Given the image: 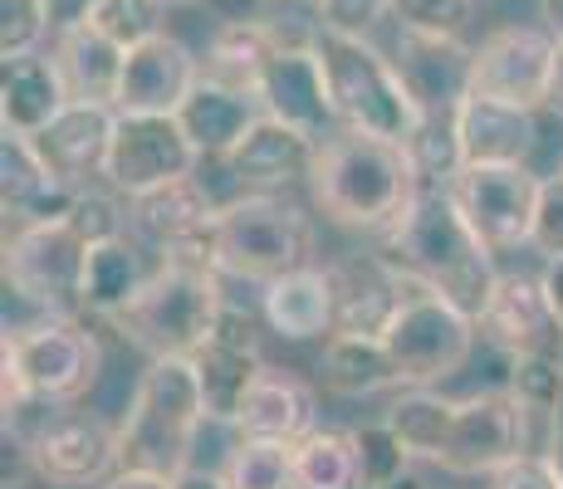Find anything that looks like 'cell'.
Returning <instances> with one entry per match:
<instances>
[{
    "mask_svg": "<svg viewBox=\"0 0 563 489\" xmlns=\"http://www.w3.org/2000/svg\"><path fill=\"white\" fill-rule=\"evenodd\" d=\"M113 123H118L113 103H79V98H74L45 133H35V147H40V157L49 162V171L59 181H69V187H89V181L103 177V167H108Z\"/></svg>",
    "mask_w": 563,
    "mask_h": 489,
    "instance_id": "cell-22",
    "label": "cell"
},
{
    "mask_svg": "<svg viewBox=\"0 0 563 489\" xmlns=\"http://www.w3.org/2000/svg\"><path fill=\"white\" fill-rule=\"evenodd\" d=\"M99 343L79 319L45 313L30 329L5 333L0 343V401L5 426H15L30 407H64L99 382Z\"/></svg>",
    "mask_w": 563,
    "mask_h": 489,
    "instance_id": "cell-4",
    "label": "cell"
},
{
    "mask_svg": "<svg viewBox=\"0 0 563 489\" xmlns=\"http://www.w3.org/2000/svg\"><path fill=\"white\" fill-rule=\"evenodd\" d=\"M387 259L407 269L411 279L456 299L475 319L485 313L495 279H500L495 249L481 241V231L465 221L456 196L441 181H421V191L397 215V225H387Z\"/></svg>",
    "mask_w": 563,
    "mask_h": 489,
    "instance_id": "cell-1",
    "label": "cell"
},
{
    "mask_svg": "<svg viewBox=\"0 0 563 489\" xmlns=\"http://www.w3.org/2000/svg\"><path fill=\"white\" fill-rule=\"evenodd\" d=\"M319 373L333 397H373V391L402 382L387 343L373 333H333V343L319 357Z\"/></svg>",
    "mask_w": 563,
    "mask_h": 489,
    "instance_id": "cell-32",
    "label": "cell"
},
{
    "mask_svg": "<svg viewBox=\"0 0 563 489\" xmlns=\"http://www.w3.org/2000/svg\"><path fill=\"white\" fill-rule=\"evenodd\" d=\"M309 255L313 221L285 196L251 191L216 211V269L221 275L269 285V279L309 265Z\"/></svg>",
    "mask_w": 563,
    "mask_h": 489,
    "instance_id": "cell-7",
    "label": "cell"
},
{
    "mask_svg": "<svg viewBox=\"0 0 563 489\" xmlns=\"http://www.w3.org/2000/svg\"><path fill=\"white\" fill-rule=\"evenodd\" d=\"M475 333H481L475 313H465L456 299H446V293H437L431 285L411 279L402 309L387 323L383 343H387V353H393L407 387H431V382H446V377L461 373L475 347Z\"/></svg>",
    "mask_w": 563,
    "mask_h": 489,
    "instance_id": "cell-8",
    "label": "cell"
},
{
    "mask_svg": "<svg viewBox=\"0 0 563 489\" xmlns=\"http://www.w3.org/2000/svg\"><path fill=\"white\" fill-rule=\"evenodd\" d=\"M411 162H417L421 181H441V187H451V177L465 167L461 162V137H456V108L451 113H427L421 118V127L411 133Z\"/></svg>",
    "mask_w": 563,
    "mask_h": 489,
    "instance_id": "cell-37",
    "label": "cell"
},
{
    "mask_svg": "<svg viewBox=\"0 0 563 489\" xmlns=\"http://www.w3.org/2000/svg\"><path fill=\"white\" fill-rule=\"evenodd\" d=\"M554 49L559 35L539 25H505L475 45V69L471 89L505 98V103L539 108L549 98V79H554Z\"/></svg>",
    "mask_w": 563,
    "mask_h": 489,
    "instance_id": "cell-14",
    "label": "cell"
},
{
    "mask_svg": "<svg viewBox=\"0 0 563 489\" xmlns=\"http://www.w3.org/2000/svg\"><path fill=\"white\" fill-rule=\"evenodd\" d=\"M221 475H225V489H305L295 470V445L285 441L241 436Z\"/></svg>",
    "mask_w": 563,
    "mask_h": 489,
    "instance_id": "cell-36",
    "label": "cell"
},
{
    "mask_svg": "<svg viewBox=\"0 0 563 489\" xmlns=\"http://www.w3.org/2000/svg\"><path fill=\"white\" fill-rule=\"evenodd\" d=\"M69 103V84H64L54 54L35 49L20 54V59H5V74H0V123H5V133H45Z\"/></svg>",
    "mask_w": 563,
    "mask_h": 489,
    "instance_id": "cell-25",
    "label": "cell"
},
{
    "mask_svg": "<svg viewBox=\"0 0 563 489\" xmlns=\"http://www.w3.org/2000/svg\"><path fill=\"white\" fill-rule=\"evenodd\" d=\"M201 152L187 137L177 113H118L103 181L118 196H137V191L162 187V181L191 177Z\"/></svg>",
    "mask_w": 563,
    "mask_h": 489,
    "instance_id": "cell-10",
    "label": "cell"
},
{
    "mask_svg": "<svg viewBox=\"0 0 563 489\" xmlns=\"http://www.w3.org/2000/svg\"><path fill=\"white\" fill-rule=\"evenodd\" d=\"M153 269L143 265V249L128 235L89 245V265H84V309L99 319H118L128 303L137 299V289L147 285Z\"/></svg>",
    "mask_w": 563,
    "mask_h": 489,
    "instance_id": "cell-33",
    "label": "cell"
},
{
    "mask_svg": "<svg viewBox=\"0 0 563 489\" xmlns=\"http://www.w3.org/2000/svg\"><path fill=\"white\" fill-rule=\"evenodd\" d=\"M295 470L305 489H363L358 475V441L353 431H319L313 426L295 445Z\"/></svg>",
    "mask_w": 563,
    "mask_h": 489,
    "instance_id": "cell-35",
    "label": "cell"
},
{
    "mask_svg": "<svg viewBox=\"0 0 563 489\" xmlns=\"http://www.w3.org/2000/svg\"><path fill=\"white\" fill-rule=\"evenodd\" d=\"M128 225L157 249H172L181 241H197L216 225V201L197 177L162 181L153 191L128 196Z\"/></svg>",
    "mask_w": 563,
    "mask_h": 489,
    "instance_id": "cell-26",
    "label": "cell"
},
{
    "mask_svg": "<svg viewBox=\"0 0 563 489\" xmlns=\"http://www.w3.org/2000/svg\"><path fill=\"white\" fill-rule=\"evenodd\" d=\"M103 489H172L167 475H153V470H113L103 480Z\"/></svg>",
    "mask_w": 563,
    "mask_h": 489,
    "instance_id": "cell-47",
    "label": "cell"
},
{
    "mask_svg": "<svg viewBox=\"0 0 563 489\" xmlns=\"http://www.w3.org/2000/svg\"><path fill=\"white\" fill-rule=\"evenodd\" d=\"M309 187L329 221L353 225V231H387L421 191V171L407 143L343 127L319 143Z\"/></svg>",
    "mask_w": 563,
    "mask_h": 489,
    "instance_id": "cell-2",
    "label": "cell"
},
{
    "mask_svg": "<svg viewBox=\"0 0 563 489\" xmlns=\"http://www.w3.org/2000/svg\"><path fill=\"white\" fill-rule=\"evenodd\" d=\"M510 391L529 416L554 421L563 397V357H510Z\"/></svg>",
    "mask_w": 563,
    "mask_h": 489,
    "instance_id": "cell-39",
    "label": "cell"
},
{
    "mask_svg": "<svg viewBox=\"0 0 563 489\" xmlns=\"http://www.w3.org/2000/svg\"><path fill=\"white\" fill-rule=\"evenodd\" d=\"M74 196H79V187L54 177L49 162L40 157L35 137L25 133L0 137V201H5V215H15L20 225L64 221Z\"/></svg>",
    "mask_w": 563,
    "mask_h": 489,
    "instance_id": "cell-24",
    "label": "cell"
},
{
    "mask_svg": "<svg viewBox=\"0 0 563 489\" xmlns=\"http://www.w3.org/2000/svg\"><path fill=\"white\" fill-rule=\"evenodd\" d=\"M353 441H358V475H363V489H377L387 480H397V475L407 470L411 451L402 445L387 421H377V426H358L353 431Z\"/></svg>",
    "mask_w": 563,
    "mask_h": 489,
    "instance_id": "cell-41",
    "label": "cell"
},
{
    "mask_svg": "<svg viewBox=\"0 0 563 489\" xmlns=\"http://www.w3.org/2000/svg\"><path fill=\"white\" fill-rule=\"evenodd\" d=\"M167 10H177V5H201V0H162Z\"/></svg>",
    "mask_w": 563,
    "mask_h": 489,
    "instance_id": "cell-54",
    "label": "cell"
},
{
    "mask_svg": "<svg viewBox=\"0 0 563 489\" xmlns=\"http://www.w3.org/2000/svg\"><path fill=\"white\" fill-rule=\"evenodd\" d=\"M313 49H319L323 74H329V93L343 127L411 143L427 108L417 103L397 59H387L358 30H333V25H313Z\"/></svg>",
    "mask_w": 563,
    "mask_h": 489,
    "instance_id": "cell-3",
    "label": "cell"
},
{
    "mask_svg": "<svg viewBox=\"0 0 563 489\" xmlns=\"http://www.w3.org/2000/svg\"><path fill=\"white\" fill-rule=\"evenodd\" d=\"M451 416H456V401L437 397L431 387H411L387 407V426L402 436V445L417 455V460H431V465H437L441 451H446Z\"/></svg>",
    "mask_w": 563,
    "mask_h": 489,
    "instance_id": "cell-34",
    "label": "cell"
},
{
    "mask_svg": "<svg viewBox=\"0 0 563 489\" xmlns=\"http://www.w3.org/2000/svg\"><path fill=\"white\" fill-rule=\"evenodd\" d=\"M305 40H313V35H305ZM285 45L289 40H285V30H279L275 20L235 15L211 35L206 59H201V74L206 79H216V84H231V89H241V93H255L260 79H265V69H269V59H275Z\"/></svg>",
    "mask_w": 563,
    "mask_h": 489,
    "instance_id": "cell-28",
    "label": "cell"
},
{
    "mask_svg": "<svg viewBox=\"0 0 563 489\" xmlns=\"http://www.w3.org/2000/svg\"><path fill=\"white\" fill-rule=\"evenodd\" d=\"M64 221H69L89 245H99V241H113V235H123L128 205H118L108 191L79 187V196H74V205H69V215H64Z\"/></svg>",
    "mask_w": 563,
    "mask_h": 489,
    "instance_id": "cell-43",
    "label": "cell"
},
{
    "mask_svg": "<svg viewBox=\"0 0 563 489\" xmlns=\"http://www.w3.org/2000/svg\"><path fill=\"white\" fill-rule=\"evenodd\" d=\"M323 269H329L333 285V333H373V338H383L411 289L407 269H397L387 255H343Z\"/></svg>",
    "mask_w": 563,
    "mask_h": 489,
    "instance_id": "cell-18",
    "label": "cell"
},
{
    "mask_svg": "<svg viewBox=\"0 0 563 489\" xmlns=\"http://www.w3.org/2000/svg\"><path fill=\"white\" fill-rule=\"evenodd\" d=\"M162 15H167L162 0H89V5H84V20L99 25L103 35L123 49L162 35Z\"/></svg>",
    "mask_w": 563,
    "mask_h": 489,
    "instance_id": "cell-38",
    "label": "cell"
},
{
    "mask_svg": "<svg viewBox=\"0 0 563 489\" xmlns=\"http://www.w3.org/2000/svg\"><path fill=\"white\" fill-rule=\"evenodd\" d=\"M265 113L260 108L255 93H241L231 89V84H216L201 74V84L191 89V98L177 108L181 127H187V137L197 143L201 157H225L235 143H241L245 133H251V123Z\"/></svg>",
    "mask_w": 563,
    "mask_h": 489,
    "instance_id": "cell-31",
    "label": "cell"
},
{
    "mask_svg": "<svg viewBox=\"0 0 563 489\" xmlns=\"http://www.w3.org/2000/svg\"><path fill=\"white\" fill-rule=\"evenodd\" d=\"M54 0H0V59H20L45 45Z\"/></svg>",
    "mask_w": 563,
    "mask_h": 489,
    "instance_id": "cell-40",
    "label": "cell"
},
{
    "mask_svg": "<svg viewBox=\"0 0 563 489\" xmlns=\"http://www.w3.org/2000/svg\"><path fill=\"white\" fill-rule=\"evenodd\" d=\"M260 313H265L269 333L289 343H305L319 338V333L333 329V285H329V269H313L299 265L289 275L269 279L265 293H260Z\"/></svg>",
    "mask_w": 563,
    "mask_h": 489,
    "instance_id": "cell-30",
    "label": "cell"
},
{
    "mask_svg": "<svg viewBox=\"0 0 563 489\" xmlns=\"http://www.w3.org/2000/svg\"><path fill=\"white\" fill-rule=\"evenodd\" d=\"M393 15L402 30H427V35H465L475 15V0H393Z\"/></svg>",
    "mask_w": 563,
    "mask_h": 489,
    "instance_id": "cell-42",
    "label": "cell"
},
{
    "mask_svg": "<svg viewBox=\"0 0 563 489\" xmlns=\"http://www.w3.org/2000/svg\"><path fill=\"white\" fill-rule=\"evenodd\" d=\"M221 269L201 265H177L162 259L147 275V285L137 289V299L118 313V329L128 333L147 357H191L211 338L216 319H221Z\"/></svg>",
    "mask_w": 563,
    "mask_h": 489,
    "instance_id": "cell-6",
    "label": "cell"
},
{
    "mask_svg": "<svg viewBox=\"0 0 563 489\" xmlns=\"http://www.w3.org/2000/svg\"><path fill=\"white\" fill-rule=\"evenodd\" d=\"M456 137H461L465 167H510V162H529V152L539 143L534 108L505 103V98L471 89L456 103Z\"/></svg>",
    "mask_w": 563,
    "mask_h": 489,
    "instance_id": "cell-20",
    "label": "cell"
},
{
    "mask_svg": "<svg viewBox=\"0 0 563 489\" xmlns=\"http://www.w3.org/2000/svg\"><path fill=\"white\" fill-rule=\"evenodd\" d=\"M201 84V59L177 35H153L128 49L123 84H118V113H177Z\"/></svg>",
    "mask_w": 563,
    "mask_h": 489,
    "instance_id": "cell-19",
    "label": "cell"
},
{
    "mask_svg": "<svg viewBox=\"0 0 563 489\" xmlns=\"http://www.w3.org/2000/svg\"><path fill=\"white\" fill-rule=\"evenodd\" d=\"M544 108H554V113L563 118V40H559V49H554V79H549V98H544Z\"/></svg>",
    "mask_w": 563,
    "mask_h": 489,
    "instance_id": "cell-50",
    "label": "cell"
},
{
    "mask_svg": "<svg viewBox=\"0 0 563 489\" xmlns=\"http://www.w3.org/2000/svg\"><path fill=\"white\" fill-rule=\"evenodd\" d=\"M191 363H197L206 421H231L235 426L245 397H251V387L260 382V373H265V357H260V343H255V323L245 319L241 309L225 303L211 338L191 353Z\"/></svg>",
    "mask_w": 563,
    "mask_h": 489,
    "instance_id": "cell-15",
    "label": "cell"
},
{
    "mask_svg": "<svg viewBox=\"0 0 563 489\" xmlns=\"http://www.w3.org/2000/svg\"><path fill=\"white\" fill-rule=\"evenodd\" d=\"M539 279H544V293H549V303H554V313H559V323H563V255L549 259V269Z\"/></svg>",
    "mask_w": 563,
    "mask_h": 489,
    "instance_id": "cell-49",
    "label": "cell"
},
{
    "mask_svg": "<svg viewBox=\"0 0 563 489\" xmlns=\"http://www.w3.org/2000/svg\"><path fill=\"white\" fill-rule=\"evenodd\" d=\"M30 460L35 480L54 489H89L118 470V426H108L99 411H59L35 426Z\"/></svg>",
    "mask_w": 563,
    "mask_h": 489,
    "instance_id": "cell-13",
    "label": "cell"
},
{
    "mask_svg": "<svg viewBox=\"0 0 563 489\" xmlns=\"http://www.w3.org/2000/svg\"><path fill=\"white\" fill-rule=\"evenodd\" d=\"M559 171H563V167H559Z\"/></svg>",
    "mask_w": 563,
    "mask_h": 489,
    "instance_id": "cell-56",
    "label": "cell"
},
{
    "mask_svg": "<svg viewBox=\"0 0 563 489\" xmlns=\"http://www.w3.org/2000/svg\"><path fill=\"white\" fill-rule=\"evenodd\" d=\"M539 15H544V30L563 40V0H539Z\"/></svg>",
    "mask_w": 563,
    "mask_h": 489,
    "instance_id": "cell-51",
    "label": "cell"
},
{
    "mask_svg": "<svg viewBox=\"0 0 563 489\" xmlns=\"http://www.w3.org/2000/svg\"><path fill=\"white\" fill-rule=\"evenodd\" d=\"M544 259H559L563 255V171L544 181V196H539V215H534V241Z\"/></svg>",
    "mask_w": 563,
    "mask_h": 489,
    "instance_id": "cell-44",
    "label": "cell"
},
{
    "mask_svg": "<svg viewBox=\"0 0 563 489\" xmlns=\"http://www.w3.org/2000/svg\"><path fill=\"white\" fill-rule=\"evenodd\" d=\"M451 196H456L465 221L481 231V241L495 255L534 241V215H539L544 181L525 162H510V167H461L451 177Z\"/></svg>",
    "mask_w": 563,
    "mask_h": 489,
    "instance_id": "cell-11",
    "label": "cell"
},
{
    "mask_svg": "<svg viewBox=\"0 0 563 489\" xmlns=\"http://www.w3.org/2000/svg\"><path fill=\"white\" fill-rule=\"evenodd\" d=\"M549 455H554L559 475H563V426H554V441H549Z\"/></svg>",
    "mask_w": 563,
    "mask_h": 489,
    "instance_id": "cell-53",
    "label": "cell"
},
{
    "mask_svg": "<svg viewBox=\"0 0 563 489\" xmlns=\"http://www.w3.org/2000/svg\"><path fill=\"white\" fill-rule=\"evenodd\" d=\"M309 5H319V0H309Z\"/></svg>",
    "mask_w": 563,
    "mask_h": 489,
    "instance_id": "cell-55",
    "label": "cell"
},
{
    "mask_svg": "<svg viewBox=\"0 0 563 489\" xmlns=\"http://www.w3.org/2000/svg\"><path fill=\"white\" fill-rule=\"evenodd\" d=\"M313 157H319V137L299 133V127L279 123V118H269V113H260L251 123V133L225 152V167H231V177H241L245 187L279 191V187L305 181L313 171Z\"/></svg>",
    "mask_w": 563,
    "mask_h": 489,
    "instance_id": "cell-23",
    "label": "cell"
},
{
    "mask_svg": "<svg viewBox=\"0 0 563 489\" xmlns=\"http://www.w3.org/2000/svg\"><path fill=\"white\" fill-rule=\"evenodd\" d=\"M313 416H319V401H313V387L305 377L265 367L260 382L251 387V397H245L235 426H241V436H255V441L299 445L313 431Z\"/></svg>",
    "mask_w": 563,
    "mask_h": 489,
    "instance_id": "cell-29",
    "label": "cell"
},
{
    "mask_svg": "<svg viewBox=\"0 0 563 489\" xmlns=\"http://www.w3.org/2000/svg\"><path fill=\"white\" fill-rule=\"evenodd\" d=\"M397 69L411 84L427 113H451L471 93L475 49L461 35H427V30H397Z\"/></svg>",
    "mask_w": 563,
    "mask_h": 489,
    "instance_id": "cell-21",
    "label": "cell"
},
{
    "mask_svg": "<svg viewBox=\"0 0 563 489\" xmlns=\"http://www.w3.org/2000/svg\"><path fill=\"white\" fill-rule=\"evenodd\" d=\"M529 451V426L525 407L515 401V391H475V397L456 401L451 416V436L441 451V470L451 475H500L510 460Z\"/></svg>",
    "mask_w": 563,
    "mask_h": 489,
    "instance_id": "cell-12",
    "label": "cell"
},
{
    "mask_svg": "<svg viewBox=\"0 0 563 489\" xmlns=\"http://www.w3.org/2000/svg\"><path fill=\"white\" fill-rule=\"evenodd\" d=\"M387 10H393V0H319V25L367 35V25H377Z\"/></svg>",
    "mask_w": 563,
    "mask_h": 489,
    "instance_id": "cell-46",
    "label": "cell"
},
{
    "mask_svg": "<svg viewBox=\"0 0 563 489\" xmlns=\"http://www.w3.org/2000/svg\"><path fill=\"white\" fill-rule=\"evenodd\" d=\"M481 338L505 357H563V323L534 275H500L481 313Z\"/></svg>",
    "mask_w": 563,
    "mask_h": 489,
    "instance_id": "cell-17",
    "label": "cell"
},
{
    "mask_svg": "<svg viewBox=\"0 0 563 489\" xmlns=\"http://www.w3.org/2000/svg\"><path fill=\"white\" fill-rule=\"evenodd\" d=\"M172 489H225V475H211V470H181L172 475Z\"/></svg>",
    "mask_w": 563,
    "mask_h": 489,
    "instance_id": "cell-48",
    "label": "cell"
},
{
    "mask_svg": "<svg viewBox=\"0 0 563 489\" xmlns=\"http://www.w3.org/2000/svg\"><path fill=\"white\" fill-rule=\"evenodd\" d=\"M84 265H89V241L69 221H40L20 225L5 241V289H15L40 313L79 319L84 309Z\"/></svg>",
    "mask_w": 563,
    "mask_h": 489,
    "instance_id": "cell-9",
    "label": "cell"
},
{
    "mask_svg": "<svg viewBox=\"0 0 563 489\" xmlns=\"http://www.w3.org/2000/svg\"><path fill=\"white\" fill-rule=\"evenodd\" d=\"M495 489H563V475L549 451H525L495 475Z\"/></svg>",
    "mask_w": 563,
    "mask_h": 489,
    "instance_id": "cell-45",
    "label": "cell"
},
{
    "mask_svg": "<svg viewBox=\"0 0 563 489\" xmlns=\"http://www.w3.org/2000/svg\"><path fill=\"white\" fill-rule=\"evenodd\" d=\"M49 54L59 59V74H64V84H69V98L118 108V84H123L128 49L113 45L99 25H89L84 15L64 20Z\"/></svg>",
    "mask_w": 563,
    "mask_h": 489,
    "instance_id": "cell-27",
    "label": "cell"
},
{
    "mask_svg": "<svg viewBox=\"0 0 563 489\" xmlns=\"http://www.w3.org/2000/svg\"><path fill=\"white\" fill-rule=\"evenodd\" d=\"M255 98L269 118H279V123L319 137V143L333 137V127H343L339 108H333V93H329V74H323V59H319V49H313V40H289V45L269 59Z\"/></svg>",
    "mask_w": 563,
    "mask_h": 489,
    "instance_id": "cell-16",
    "label": "cell"
},
{
    "mask_svg": "<svg viewBox=\"0 0 563 489\" xmlns=\"http://www.w3.org/2000/svg\"><path fill=\"white\" fill-rule=\"evenodd\" d=\"M206 421V401L191 357H153L118 426V470L181 475Z\"/></svg>",
    "mask_w": 563,
    "mask_h": 489,
    "instance_id": "cell-5",
    "label": "cell"
},
{
    "mask_svg": "<svg viewBox=\"0 0 563 489\" xmlns=\"http://www.w3.org/2000/svg\"><path fill=\"white\" fill-rule=\"evenodd\" d=\"M377 489H427V480H421L417 470H402L397 480H387V485H377Z\"/></svg>",
    "mask_w": 563,
    "mask_h": 489,
    "instance_id": "cell-52",
    "label": "cell"
}]
</instances>
